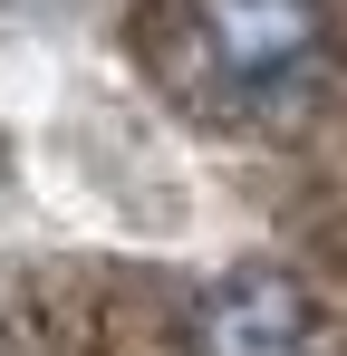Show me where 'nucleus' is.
I'll return each instance as SVG.
<instances>
[{"mask_svg":"<svg viewBox=\"0 0 347 356\" xmlns=\"http://www.w3.org/2000/svg\"><path fill=\"white\" fill-rule=\"evenodd\" d=\"M174 337H183V356H318V308L289 270L241 260V270H213L183 289Z\"/></svg>","mask_w":347,"mask_h":356,"instance_id":"f03ea898","label":"nucleus"},{"mask_svg":"<svg viewBox=\"0 0 347 356\" xmlns=\"http://www.w3.org/2000/svg\"><path fill=\"white\" fill-rule=\"evenodd\" d=\"M338 0H183V58L231 116H280L318 87Z\"/></svg>","mask_w":347,"mask_h":356,"instance_id":"f257e3e1","label":"nucleus"}]
</instances>
